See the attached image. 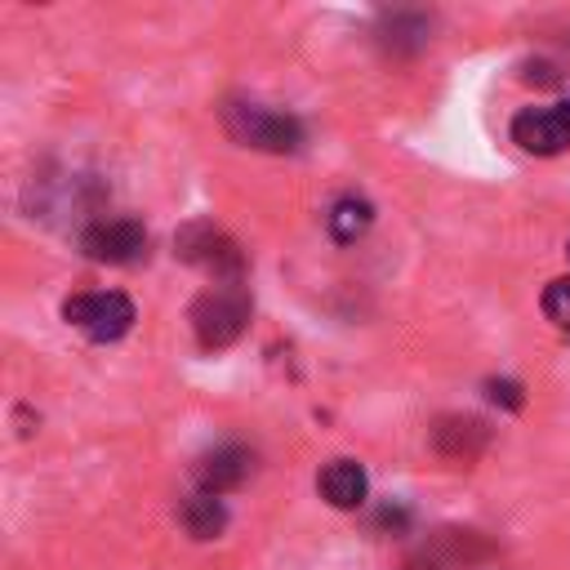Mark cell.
I'll return each mask as SVG.
<instances>
[{
	"label": "cell",
	"mask_w": 570,
	"mask_h": 570,
	"mask_svg": "<svg viewBox=\"0 0 570 570\" xmlns=\"http://www.w3.org/2000/svg\"><path fill=\"white\" fill-rule=\"evenodd\" d=\"M249 325V294L240 285H214L191 303V330L200 347H227Z\"/></svg>",
	"instance_id": "obj_1"
},
{
	"label": "cell",
	"mask_w": 570,
	"mask_h": 570,
	"mask_svg": "<svg viewBox=\"0 0 570 570\" xmlns=\"http://www.w3.org/2000/svg\"><path fill=\"white\" fill-rule=\"evenodd\" d=\"M223 120L236 142L258 147V151H298V142H303V125L294 116L258 107V102H232L223 111Z\"/></svg>",
	"instance_id": "obj_2"
},
{
	"label": "cell",
	"mask_w": 570,
	"mask_h": 570,
	"mask_svg": "<svg viewBox=\"0 0 570 570\" xmlns=\"http://www.w3.org/2000/svg\"><path fill=\"white\" fill-rule=\"evenodd\" d=\"M62 321L76 325L94 343H116L134 325V303L120 289H98V294H71L62 303Z\"/></svg>",
	"instance_id": "obj_3"
},
{
	"label": "cell",
	"mask_w": 570,
	"mask_h": 570,
	"mask_svg": "<svg viewBox=\"0 0 570 570\" xmlns=\"http://www.w3.org/2000/svg\"><path fill=\"white\" fill-rule=\"evenodd\" d=\"M174 245H178V258L205 267L218 285H240V276H245V254H240L236 240L223 236L214 223H187V227L174 236Z\"/></svg>",
	"instance_id": "obj_4"
},
{
	"label": "cell",
	"mask_w": 570,
	"mask_h": 570,
	"mask_svg": "<svg viewBox=\"0 0 570 570\" xmlns=\"http://www.w3.org/2000/svg\"><path fill=\"white\" fill-rule=\"evenodd\" d=\"M512 142L534 156H557L570 147V98L552 107H525L512 120Z\"/></svg>",
	"instance_id": "obj_5"
},
{
	"label": "cell",
	"mask_w": 570,
	"mask_h": 570,
	"mask_svg": "<svg viewBox=\"0 0 570 570\" xmlns=\"http://www.w3.org/2000/svg\"><path fill=\"white\" fill-rule=\"evenodd\" d=\"M80 249L94 263H138L147 254V227L138 218H107L80 236Z\"/></svg>",
	"instance_id": "obj_6"
},
{
	"label": "cell",
	"mask_w": 570,
	"mask_h": 570,
	"mask_svg": "<svg viewBox=\"0 0 570 570\" xmlns=\"http://www.w3.org/2000/svg\"><path fill=\"white\" fill-rule=\"evenodd\" d=\"M249 472H254V454H249L245 445H214V450H205V454L196 459V468H191L196 485H200L205 494H218V499H223L227 490L245 485Z\"/></svg>",
	"instance_id": "obj_7"
},
{
	"label": "cell",
	"mask_w": 570,
	"mask_h": 570,
	"mask_svg": "<svg viewBox=\"0 0 570 570\" xmlns=\"http://www.w3.org/2000/svg\"><path fill=\"white\" fill-rule=\"evenodd\" d=\"M321 494L334 503V508H361L365 503V490H370V481H365V468L356 463V459H334V463H325V472H321Z\"/></svg>",
	"instance_id": "obj_8"
},
{
	"label": "cell",
	"mask_w": 570,
	"mask_h": 570,
	"mask_svg": "<svg viewBox=\"0 0 570 570\" xmlns=\"http://www.w3.org/2000/svg\"><path fill=\"white\" fill-rule=\"evenodd\" d=\"M178 521H183V530H187L191 539H218V534H223V525H227V508H223V499H218V494L196 490L191 499H183Z\"/></svg>",
	"instance_id": "obj_9"
},
{
	"label": "cell",
	"mask_w": 570,
	"mask_h": 570,
	"mask_svg": "<svg viewBox=\"0 0 570 570\" xmlns=\"http://www.w3.org/2000/svg\"><path fill=\"white\" fill-rule=\"evenodd\" d=\"M325 223H330V236H334L338 245H352V240H361V236L370 232L374 205H370L365 196H338V200L330 205Z\"/></svg>",
	"instance_id": "obj_10"
},
{
	"label": "cell",
	"mask_w": 570,
	"mask_h": 570,
	"mask_svg": "<svg viewBox=\"0 0 570 570\" xmlns=\"http://www.w3.org/2000/svg\"><path fill=\"white\" fill-rule=\"evenodd\" d=\"M432 441H436V450L445 459H463L468 463L485 445V428H481V419H441Z\"/></svg>",
	"instance_id": "obj_11"
},
{
	"label": "cell",
	"mask_w": 570,
	"mask_h": 570,
	"mask_svg": "<svg viewBox=\"0 0 570 570\" xmlns=\"http://www.w3.org/2000/svg\"><path fill=\"white\" fill-rule=\"evenodd\" d=\"M543 316H548L557 330L570 334V276L548 281V289H543Z\"/></svg>",
	"instance_id": "obj_12"
},
{
	"label": "cell",
	"mask_w": 570,
	"mask_h": 570,
	"mask_svg": "<svg viewBox=\"0 0 570 570\" xmlns=\"http://www.w3.org/2000/svg\"><path fill=\"white\" fill-rule=\"evenodd\" d=\"M485 396H490L494 405H503V410H521V405H525L521 383H512V379H490V383H485Z\"/></svg>",
	"instance_id": "obj_13"
},
{
	"label": "cell",
	"mask_w": 570,
	"mask_h": 570,
	"mask_svg": "<svg viewBox=\"0 0 570 570\" xmlns=\"http://www.w3.org/2000/svg\"><path fill=\"white\" fill-rule=\"evenodd\" d=\"M374 525H379V530H392V534H401V530L410 525V512H405L401 503H383V508H379V517H374Z\"/></svg>",
	"instance_id": "obj_14"
},
{
	"label": "cell",
	"mask_w": 570,
	"mask_h": 570,
	"mask_svg": "<svg viewBox=\"0 0 570 570\" xmlns=\"http://www.w3.org/2000/svg\"><path fill=\"white\" fill-rule=\"evenodd\" d=\"M566 254H570V245H566Z\"/></svg>",
	"instance_id": "obj_15"
}]
</instances>
